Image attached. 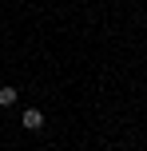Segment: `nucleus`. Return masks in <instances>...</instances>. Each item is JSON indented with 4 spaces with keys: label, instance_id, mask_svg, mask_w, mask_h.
Wrapping results in <instances>:
<instances>
[{
    "label": "nucleus",
    "instance_id": "2",
    "mask_svg": "<svg viewBox=\"0 0 147 151\" xmlns=\"http://www.w3.org/2000/svg\"><path fill=\"white\" fill-rule=\"evenodd\" d=\"M16 104V88H0V107H12Z\"/></svg>",
    "mask_w": 147,
    "mask_h": 151
},
{
    "label": "nucleus",
    "instance_id": "1",
    "mask_svg": "<svg viewBox=\"0 0 147 151\" xmlns=\"http://www.w3.org/2000/svg\"><path fill=\"white\" fill-rule=\"evenodd\" d=\"M20 127L24 131H40L44 127V111H40V107H24L20 111Z\"/></svg>",
    "mask_w": 147,
    "mask_h": 151
}]
</instances>
